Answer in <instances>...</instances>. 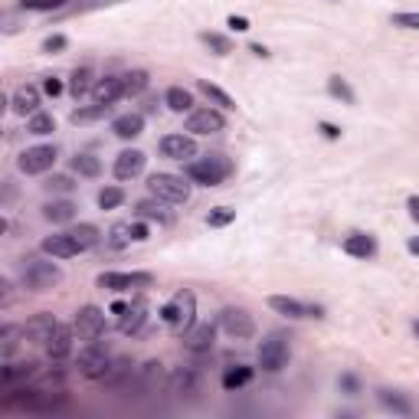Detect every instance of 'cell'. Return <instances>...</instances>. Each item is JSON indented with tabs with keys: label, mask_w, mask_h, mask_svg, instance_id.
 I'll use <instances>...</instances> for the list:
<instances>
[{
	"label": "cell",
	"mask_w": 419,
	"mask_h": 419,
	"mask_svg": "<svg viewBox=\"0 0 419 419\" xmlns=\"http://www.w3.org/2000/svg\"><path fill=\"white\" fill-rule=\"evenodd\" d=\"M194 318H197V298H194V291H187V289L177 291L161 308V321L167 324V328H174L177 334L190 331V328H194Z\"/></svg>",
	"instance_id": "obj_2"
},
{
	"label": "cell",
	"mask_w": 419,
	"mask_h": 419,
	"mask_svg": "<svg viewBox=\"0 0 419 419\" xmlns=\"http://www.w3.org/2000/svg\"><path fill=\"white\" fill-rule=\"evenodd\" d=\"M229 174H233V164L226 161L223 154H210V158L187 164V181L204 183V187H220Z\"/></svg>",
	"instance_id": "obj_4"
},
{
	"label": "cell",
	"mask_w": 419,
	"mask_h": 419,
	"mask_svg": "<svg viewBox=\"0 0 419 419\" xmlns=\"http://www.w3.org/2000/svg\"><path fill=\"white\" fill-rule=\"evenodd\" d=\"M161 154L171 161H187L197 154V141L190 135H164L161 138Z\"/></svg>",
	"instance_id": "obj_17"
},
{
	"label": "cell",
	"mask_w": 419,
	"mask_h": 419,
	"mask_svg": "<svg viewBox=\"0 0 419 419\" xmlns=\"http://www.w3.org/2000/svg\"><path fill=\"white\" fill-rule=\"evenodd\" d=\"M151 282H154L151 272H102V275H98V289L131 291V289H148Z\"/></svg>",
	"instance_id": "obj_10"
},
{
	"label": "cell",
	"mask_w": 419,
	"mask_h": 419,
	"mask_svg": "<svg viewBox=\"0 0 419 419\" xmlns=\"http://www.w3.org/2000/svg\"><path fill=\"white\" fill-rule=\"evenodd\" d=\"M75 367H79V374L86 376V380H102V376L108 374V367H112V354H108L105 344L89 341V344L82 347L79 360H75Z\"/></svg>",
	"instance_id": "obj_6"
},
{
	"label": "cell",
	"mask_w": 419,
	"mask_h": 419,
	"mask_svg": "<svg viewBox=\"0 0 419 419\" xmlns=\"http://www.w3.org/2000/svg\"><path fill=\"white\" fill-rule=\"evenodd\" d=\"M144 164H148V154L144 151H121L119 158H115V177L119 181H135L141 171H144Z\"/></svg>",
	"instance_id": "obj_18"
},
{
	"label": "cell",
	"mask_w": 419,
	"mask_h": 419,
	"mask_svg": "<svg viewBox=\"0 0 419 419\" xmlns=\"http://www.w3.org/2000/svg\"><path fill=\"white\" fill-rule=\"evenodd\" d=\"M328 92H331L334 98H341L344 105H354V102H357L354 89L347 86V82H344V79H341V75H331V79H328Z\"/></svg>",
	"instance_id": "obj_38"
},
{
	"label": "cell",
	"mask_w": 419,
	"mask_h": 419,
	"mask_svg": "<svg viewBox=\"0 0 419 419\" xmlns=\"http://www.w3.org/2000/svg\"><path fill=\"white\" fill-rule=\"evenodd\" d=\"M289 364V341H285V334H269L262 344H259V367L266 370V374H275L282 367Z\"/></svg>",
	"instance_id": "obj_7"
},
{
	"label": "cell",
	"mask_w": 419,
	"mask_h": 419,
	"mask_svg": "<svg viewBox=\"0 0 419 419\" xmlns=\"http://www.w3.org/2000/svg\"><path fill=\"white\" fill-rule=\"evenodd\" d=\"M43 187L49 190V194H69L75 183H73V177H66V174H53V177H49Z\"/></svg>",
	"instance_id": "obj_46"
},
{
	"label": "cell",
	"mask_w": 419,
	"mask_h": 419,
	"mask_svg": "<svg viewBox=\"0 0 419 419\" xmlns=\"http://www.w3.org/2000/svg\"><path fill=\"white\" fill-rule=\"evenodd\" d=\"M17 334H23V328H13V324H7V328L0 331V351H3V357L13 354V347H17Z\"/></svg>",
	"instance_id": "obj_45"
},
{
	"label": "cell",
	"mask_w": 419,
	"mask_h": 419,
	"mask_svg": "<svg viewBox=\"0 0 419 419\" xmlns=\"http://www.w3.org/2000/svg\"><path fill=\"white\" fill-rule=\"evenodd\" d=\"M269 308H272V312H279V314H285V318H291V321L308 318V305H301L298 298H289V295H272Z\"/></svg>",
	"instance_id": "obj_24"
},
{
	"label": "cell",
	"mask_w": 419,
	"mask_h": 419,
	"mask_svg": "<svg viewBox=\"0 0 419 419\" xmlns=\"http://www.w3.org/2000/svg\"><path fill=\"white\" fill-rule=\"evenodd\" d=\"M344 252L354 259H370L376 252V239L367 236V233H351V236L344 239Z\"/></svg>",
	"instance_id": "obj_25"
},
{
	"label": "cell",
	"mask_w": 419,
	"mask_h": 419,
	"mask_svg": "<svg viewBox=\"0 0 419 419\" xmlns=\"http://www.w3.org/2000/svg\"><path fill=\"white\" fill-rule=\"evenodd\" d=\"M318 128H321V135L324 138H341V128H337V125H328V121H321V125H318Z\"/></svg>",
	"instance_id": "obj_52"
},
{
	"label": "cell",
	"mask_w": 419,
	"mask_h": 419,
	"mask_svg": "<svg viewBox=\"0 0 419 419\" xmlns=\"http://www.w3.org/2000/svg\"><path fill=\"white\" fill-rule=\"evenodd\" d=\"M92 89H96L92 86V69H75L73 79H69V96L82 98V96H89Z\"/></svg>",
	"instance_id": "obj_34"
},
{
	"label": "cell",
	"mask_w": 419,
	"mask_h": 419,
	"mask_svg": "<svg viewBox=\"0 0 419 419\" xmlns=\"http://www.w3.org/2000/svg\"><path fill=\"white\" fill-rule=\"evenodd\" d=\"M125 204V190L121 187H105L102 194H98V206L102 210H115V206Z\"/></svg>",
	"instance_id": "obj_43"
},
{
	"label": "cell",
	"mask_w": 419,
	"mask_h": 419,
	"mask_svg": "<svg viewBox=\"0 0 419 419\" xmlns=\"http://www.w3.org/2000/svg\"><path fill=\"white\" fill-rule=\"evenodd\" d=\"M390 23H393V26H399V30H419V13L416 10L393 13V17H390Z\"/></svg>",
	"instance_id": "obj_47"
},
{
	"label": "cell",
	"mask_w": 419,
	"mask_h": 419,
	"mask_svg": "<svg viewBox=\"0 0 419 419\" xmlns=\"http://www.w3.org/2000/svg\"><path fill=\"white\" fill-rule=\"evenodd\" d=\"M200 40H204V43L210 46L216 56H229V53H233V43H229L226 36H220V33H200Z\"/></svg>",
	"instance_id": "obj_42"
},
{
	"label": "cell",
	"mask_w": 419,
	"mask_h": 419,
	"mask_svg": "<svg viewBox=\"0 0 419 419\" xmlns=\"http://www.w3.org/2000/svg\"><path fill=\"white\" fill-rule=\"evenodd\" d=\"M20 282H23V289H30V291H49L53 285L63 282V269L56 262L26 256L20 262Z\"/></svg>",
	"instance_id": "obj_1"
},
{
	"label": "cell",
	"mask_w": 419,
	"mask_h": 419,
	"mask_svg": "<svg viewBox=\"0 0 419 419\" xmlns=\"http://www.w3.org/2000/svg\"><path fill=\"white\" fill-rule=\"evenodd\" d=\"M131 236H135V243H144V239L151 236L148 223H131Z\"/></svg>",
	"instance_id": "obj_50"
},
{
	"label": "cell",
	"mask_w": 419,
	"mask_h": 419,
	"mask_svg": "<svg viewBox=\"0 0 419 419\" xmlns=\"http://www.w3.org/2000/svg\"><path fill=\"white\" fill-rule=\"evenodd\" d=\"M121 79H125V98H131V96H141V92H144V89H148V73H144V69H131V73H125L121 75Z\"/></svg>",
	"instance_id": "obj_36"
},
{
	"label": "cell",
	"mask_w": 419,
	"mask_h": 419,
	"mask_svg": "<svg viewBox=\"0 0 419 419\" xmlns=\"http://www.w3.org/2000/svg\"><path fill=\"white\" fill-rule=\"evenodd\" d=\"M75 334H79V341H98L102 334H105V312L96 308V305H86V308H79L75 312V321H73Z\"/></svg>",
	"instance_id": "obj_9"
},
{
	"label": "cell",
	"mask_w": 419,
	"mask_h": 419,
	"mask_svg": "<svg viewBox=\"0 0 419 419\" xmlns=\"http://www.w3.org/2000/svg\"><path fill=\"white\" fill-rule=\"evenodd\" d=\"M112 115V105H102V102H96V105L89 108H75L73 112V125H92V121H102Z\"/></svg>",
	"instance_id": "obj_30"
},
{
	"label": "cell",
	"mask_w": 419,
	"mask_h": 419,
	"mask_svg": "<svg viewBox=\"0 0 419 419\" xmlns=\"http://www.w3.org/2000/svg\"><path fill=\"white\" fill-rule=\"evenodd\" d=\"M10 108L17 115H36L40 112V89L36 86H20L10 98Z\"/></svg>",
	"instance_id": "obj_22"
},
{
	"label": "cell",
	"mask_w": 419,
	"mask_h": 419,
	"mask_svg": "<svg viewBox=\"0 0 419 419\" xmlns=\"http://www.w3.org/2000/svg\"><path fill=\"white\" fill-rule=\"evenodd\" d=\"M151 197H158L164 204H187L190 200V183L177 174H151L148 177Z\"/></svg>",
	"instance_id": "obj_5"
},
{
	"label": "cell",
	"mask_w": 419,
	"mask_h": 419,
	"mask_svg": "<svg viewBox=\"0 0 419 419\" xmlns=\"http://www.w3.org/2000/svg\"><path fill=\"white\" fill-rule=\"evenodd\" d=\"M128 243H135V236H131V223H115L112 229H108V246L112 249H125Z\"/></svg>",
	"instance_id": "obj_39"
},
{
	"label": "cell",
	"mask_w": 419,
	"mask_h": 419,
	"mask_svg": "<svg viewBox=\"0 0 419 419\" xmlns=\"http://www.w3.org/2000/svg\"><path fill=\"white\" fill-rule=\"evenodd\" d=\"M197 387H200V374L194 367H177L171 374V380H167V393L174 399H190L197 393Z\"/></svg>",
	"instance_id": "obj_13"
},
{
	"label": "cell",
	"mask_w": 419,
	"mask_h": 419,
	"mask_svg": "<svg viewBox=\"0 0 419 419\" xmlns=\"http://www.w3.org/2000/svg\"><path fill=\"white\" fill-rule=\"evenodd\" d=\"M43 216L49 223H69L75 216V204L73 200H53V204L43 206Z\"/></svg>",
	"instance_id": "obj_29"
},
{
	"label": "cell",
	"mask_w": 419,
	"mask_h": 419,
	"mask_svg": "<svg viewBox=\"0 0 419 419\" xmlns=\"http://www.w3.org/2000/svg\"><path fill=\"white\" fill-rule=\"evenodd\" d=\"M53 128H56V121H53V115H46V112H36V115H30V121H26V131L36 135V138L53 135Z\"/></svg>",
	"instance_id": "obj_37"
},
{
	"label": "cell",
	"mask_w": 419,
	"mask_h": 419,
	"mask_svg": "<svg viewBox=\"0 0 419 419\" xmlns=\"http://www.w3.org/2000/svg\"><path fill=\"white\" fill-rule=\"evenodd\" d=\"M69 236H73L82 249H92V246H98V243H102V233H98V226H92V223L73 226V229H69Z\"/></svg>",
	"instance_id": "obj_32"
},
{
	"label": "cell",
	"mask_w": 419,
	"mask_h": 419,
	"mask_svg": "<svg viewBox=\"0 0 419 419\" xmlns=\"http://www.w3.org/2000/svg\"><path fill=\"white\" fill-rule=\"evenodd\" d=\"M112 131H115V138H121V141H135L141 131H144V115H141V112L119 115V119L112 121Z\"/></svg>",
	"instance_id": "obj_21"
},
{
	"label": "cell",
	"mask_w": 419,
	"mask_h": 419,
	"mask_svg": "<svg viewBox=\"0 0 419 419\" xmlns=\"http://www.w3.org/2000/svg\"><path fill=\"white\" fill-rule=\"evenodd\" d=\"M56 328H59V321H56L53 314H33L30 321L23 324V337L30 341V344H49V337L56 334Z\"/></svg>",
	"instance_id": "obj_14"
},
{
	"label": "cell",
	"mask_w": 419,
	"mask_h": 419,
	"mask_svg": "<svg viewBox=\"0 0 419 419\" xmlns=\"http://www.w3.org/2000/svg\"><path fill=\"white\" fill-rule=\"evenodd\" d=\"M92 96H96V102H102V105H115V102L125 96V79H121V75H105V79H98L96 89H92Z\"/></svg>",
	"instance_id": "obj_20"
},
{
	"label": "cell",
	"mask_w": 419,
	"mask_h": 419,
	"mask_svg": "<svg viewBox=\"0 0 419 419\" xmlns=\"http://www.w3.org/2000/svg\"><path fill=\"white\" fill-rule=\"evenodd\" d=\"M43 92L46 96H63V82H59V79H56V75H46L43 79Z\"/></svg>",
	"instance_id": "obj_49"
},
{
	"label": "cell",
	"mask_w": 419,
	"mask_h": 419,
	"mask_svg": "<svg viewBox=\"0 0 419 419\" xmlns=\"http://www.w3.org/2000/svg\"><path fill=\"white\" fill-rule=\"evenodd\" d=\"M56 164V148L53 144H36V148H26L17 158V167H20L23 174H46L53 171Z\"/></svg>",
	"instance_id": "obj_11"
},
{
	"label": "cell",
	"mask_w": 419,
	"mask_h": 419,
	"mask_svg": "<svg viewBox=\"0 0 419 419\" xmlns=\"http://www.w3.org/2000/svg\"><path fill=\"white\" fill-rule=\"evenodd\" d=\"M135 216H141V220H158V223H171V220H174V216L167 213V204H164V200H158V197L141 200V204L135 206Z\"/></svg>",
	"instance_id": "obj_26"
},
{
	"label": "cell",
	"mask_w": 419,
	"mask_h": 419,
	"mask_svg": "<svg viewBox=\"0 0 419 419\" xmlns=\"http://www.w3.org/2000/svg\"><path fill=\"white\" fill-rule=\"evenodd\" d=\"M236 220V210H229V206H213L210 213H206V223L213 226V229H220V226H229Z\"/></svg>",
	"instance_id": "obj_44"
},
{
	"label": "cell",
	"mask_w": 419,
	"mask_h": 419,
	"mask_svg": "<svg viewBox=\"0 0 419 419\" xmlns=\"http://www.w3.org/2000/svg\"><path fill=\"white\" fill-rule=\"evenodd\" d=\"M66 46H69V40L56 33V36H46L43 40V53H59V49H66Z\"/></svg>",
	"instance_id": "obj_48"
},
{
	"label": "cell",
	"mask_w": 419,
	"mask_h": 419,
	"mask_svg": "<svg viewBox=\"0 0 419 419\" xmlns=\"http://www.w3.org/2000/svg\"><path fill=\"white\" fill-rule=\"evenodd\" d=\"M164 102H167V108H171V112H177V115H183V112H190V108H194V96H190L187 89H181V86L167 89Z\"/></svg>",
	"instance_id": "obj_33"
},
{
	"label": "cell",
	"mask_w": 419,
	"mask_h": 419,
	"mask_svg": "<svg viewBox=\"0 0 419 419\" xmlns=\"http://www.w3.org/2000/svg\"><path fill=\"white\" fill-rule=\"evenodd\" d=\"M144 321H148V301L135 298L131 305H125V312L119 314V331L125 334V337H131V334H138L141 328H144Z\"/></svg>",
	"instance_id": "obj_16"
},
{
	"label": "cell",
	"mask_w": 419,
	"mask_h": 419,
	"mask_svg": "<svg viewBox=\"0 0 419 419\" xmlns=\"http://www.w3.org/2000/svg\"><path fill=\"white\" fill-rule=\"evenodd\" d=\"M406 210H409V216H413V220L419 223V197H409V200H406Z\"/></svg>",
	"instance_id": "obj_54"
},
{
	"label": "cell",
	"mask_w": 419,
	"mask_h": 419,
	"mask_svg": "<svg viewBox=\"0 0 419 419\" xmlns=\"http://www.w3.org/2000/svg\"><path fill=\"white\" fill-rule=\"evenodd\" d=\"M167 380H171V376H167L161 360H144L141 367H135L128 397H154V393L167 390Z\"/></svg>",
	"instance_id": "obj_3"
},
{
	"label": "cell",
	"mask_w": 419,
	"mask_h": 419,
	"mask_svg": "<svg viewBox=\"0 0 419 419\" xmlns=\"http://www.w3.org/2000/svg\"><path fill=\"white\" fill-rule=\"evenodd\" d=\"M73 171L79 174V177H98V174H102V161H98L96 154H75Z\"/></svg>",
	"instance_id": "obj_35"
},
{
	"label": "cell",
	"mask_w": 419,
	"mask_h": 419,
	"mask_svg": "<svg viewBox=\"0 0 419 419\" xmlns=\"http://www.w3.org/2000/svg\"><path fill=\"white\" fill-rule=\"evenodd\" d=\"M73 337H75V328H66V324H59V328H56V334L49 337V344H46V354H49V360H63V357L73 351Z\"/></svg>",
	"instance_id": "obj_23"
},
{
	"label": "cell",
	"mask_w": 419,
	"mask_h": 419,
	"mask_svg": "<svg viewBox=\"0 0 419 419\" xmlns=\"http://www.w3.org/2000/svg\"><path fill=\"white\" fill-rule=\"evenodd\" d=\"M223 128H226V119H223V112H216V108H197L187 119V131L190 135H216V131H223Z\"/></svg>",
	"instance_id": "obj_12"
},
{
	"label": "cell",
	"mask_w": 419,
	"mask_h": 419,
	"mask_svg": "<svg viewBox=\"0 0 419 419\" xmlns=\"http://www.w3.org/2000/svg\"><path fill=\"white\" fill-rule=\"evenodd\" d=\"M341 390H347V397H354V393H357V380H354V376H341Z\"/></svg>",
	"instance_id": "obj_53"
},
{
	"label": "cell",
	"mask_w": 419,
	"mask_h": 419,
	"mask_svg": "<svg viewBox=\"0 0 419 419\" xmlns=\"http://www.w3.org/2000/svg\"><path fill=\"white\" fill-rule=\"evenodd\" d=\"M413 331H416V337H419V321H416V324H413Z\"/></svg>",
	"instance_id": "obj_57"
},
{
	"label": "cell",
	"mask_w": 419,
	"mask_h": 419,
	"mask_svg": "<svg viewBox=\"0 0 419 419\" xmlns=\"http://www.w3.org/2000/svg\"><path fill=\"white\" fill-rule=\"evenodd\" d=\"M220 328L226 331V337H233V341H249L252 334H256V321H252V314L246 308H223L220 312Z\"/></svg>",
	"instance_id": "obj_8"
},
{
	"label": "cell",
	"mask_w": 419,
	"mask_h": 419,
	"mask_svg": "<svg viewBox=\"0 0 419 419\" xmlns=\"http://www.w3.org/2000/svg\"><path fill=\"white\" fill-rule=\"evenodd\" d=\"M33 370H36L33 360H26V364H7L0 370V380H3V383H13V380H20V376H30Z\"/></svg>",
	"instance_id": "obj_41"
},
{
	"label": "cell",
	"mask_w": 419,
	"mask_h": 419,
	"mask_svg": "<svg viewBox=\"0 0 419 419\" xmlns=\"http://www.w3.org/2000/svg\"><path fill=\"white\" fill-rule=\"evenodd\" d=\"M213 341H216V328L210 321L194 324L190 331H183V347H187L190 354H210V351H213Z\"/></svg>",
	"instance_id": "obj_15"
},
{
	"label": "cell",
	"mask_w": 419,
	"mask_h": 419,
	"mask_svg": "<svg viewBox=\"0 0 419 419\" xmlns=\"http://www.w3.org/2000/svg\"><path fill=\"white\" fill-rule=\"evenodd\" d=\"M226 26H229V30H236V33H246L249 30V20H246V17H229V20H226Z\"/></svg>",
	"instance_id": "obj_51"
},
{
	"label": "cell",
	"mask_w": 419,
	"mask_h": 419,
	"mask_svg": "<svg viewBox=\"0 0 419 419\" xmlns=\"http://www.w3.org/2000/svg\"><path fill=\"white\" fill-rule=\"evenodd\" d=\"M406 249H409V252H413V256H419V236H413V239H409V243H406Z\"/></svg>",
	"instance_id": "obj_56"
},
{
	"label": "cell",
	"mask_w": 419,
	"mask_h": 419,
	"mask_svg": "<svg viewBox=\"0 0 419 419\" xmlns=\"http://www.w3.org/2000/svg\"><path fill=\"white\" fill-rule=\"evenodd\" d=\"M249 380H252V367H246V364L229 367V370L223 374V390L226 393H236L239 387H246Z\"/></svg>",
	"instance_id": "obj_28"
},
{
	"label": "cell",
	"mask_w": 419,
	"mask_h": 419,
	"mask_svg": "<svg viewBox=\"0 0 419 419\" xmlns=\"http://www.w3.org/2000/svg\"><path fill=\"white\" fill-rule=\"evenodd\" d=\"M197 89L204 92V98H206V102H213V105L226 108V112H233V108H236V102H233V98L226 96L223 89H220V86H213V82H206V79H200V82H197Z\"/></svg>",
	"instance_id": "obj_31"
},
{
	"label": "cell",
	"mask_w": 419,
	"mask_h": 419,
	"mask_svg": "<svg viewBox=\"0 0 419 419\" xmlns=\"http://www.w3.org/2000/svg\"><path fill=\"white\" fill-rule=\"evenodd\" d=\"M43 252L53 259H73V256H79V252H86V249L79 246L69 233H56V236L43 239Z\"/></svg>",
	"instance_id": "obj_19"
},
{
	"label": "cell",
	"mask_w": 419,
	"mask_h": 419,
	"mask_svg": "<svg viewBox=\"0 0 419 419\" xmlns=\"http://www.w3.org/2000/svg\"><path fill=\"white\" fill-rule=\"evenodd\" d=\"M249 49H252V56H262V59L269 56V49H266V46H262V43H252V46H249Z\"/></svg>",
	"instance_id": "obj_55"
},
{
	"label": "cell",
	"mask_w": 419,
	"mask_h": 419,
	"mask_svg": "<svg viewBox=\"0 0 419 419\" xmlns=\"http://www.w3.org/2000/svg\"><path fill=\"white\" fill-rule=\"evenodd\" d=\"M376 399L387 409H393L397 416H409V413H413V403H409L403 393H397V390H376Z\"/></svg>",
	"instance_id": "obj_27"
},
{
	"label": "cell",
	"mask_w": 419,
	"mask_h": 419,
	"mask_svg": "<svg viewBox=\"0 0 419 419\" xmlns=\"http://www.w3.org/2000/svg\"><path fill=\"white\" fill-rule=\"evenodd\" d=\"M69 0H20V10H36V13H53L63 10Z\"/></svg>",
	"instance_id": "obj_40"
}]
</instances>
